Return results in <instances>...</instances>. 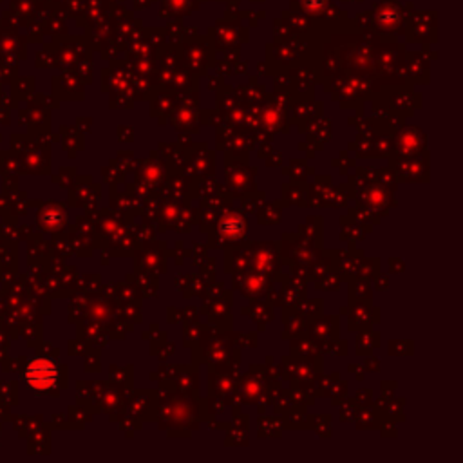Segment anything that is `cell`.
I'll return each instance as SVG.
<instances>
[{
	"label": "cell",
	"instance_id": "1",
	"mask_svg": "<svg viewBox=\"0 0 463 463\" xmlns=\"http://www.w3.org/2000/svg\"><path fill=\"white\" fill-rule=\"evenodd\" d=\"M56 378H58L56 366L51 361H46V358H36L26 369V380L33 389H38V391H46V389L53 388Z\"/></svg>",
	"mask_w": 463,
	"mask_h": 463
},
{
	"label": "cell",
	"instance_id": "2",
	"mask_svg": "<svg viewBox=\"0 0 463 463\" xmlns=\"http://www.w3.org/2000/svg\"><path fill=\"white\" fill-rule=\"evenodd\" d=\"M221 228H223V234L238 235L239 230L243 228V221L238 218V215H234V225H232V219H226V221L221 225Z\"/></svg>",
	"mask_w": 463,
	"mask_h": 463
}]
</instances>
